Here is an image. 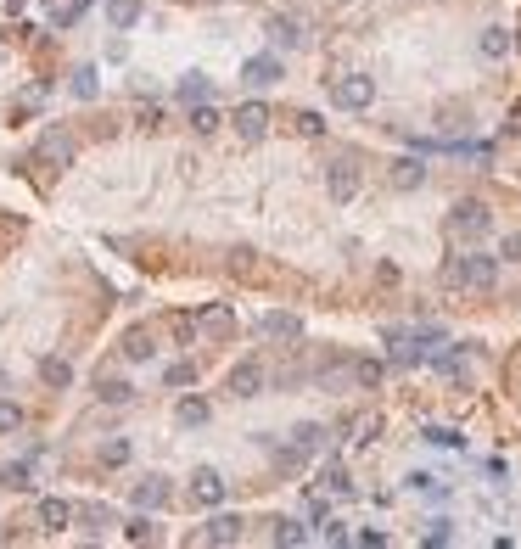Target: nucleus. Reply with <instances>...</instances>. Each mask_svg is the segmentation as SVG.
Returning a JSON list of instances; mask_svg holds the SVG:
<instances>
[{"label":"nucleus","instance_id":"2eb2a0df","mask_svg":"<svg viewBox=\"0 0 521 549\" xmlns=\"http://www.w3.org/2000/svg\"><path fill=\"white\" fill-rule=\"evenodd\" d=\"M118 353H124L129 365H152V359H157V348H152V331H146V325H129L124 337H118Z\"/></svg>","mask_w":521,"mask_h":549},{"label":"nucleus","instance_id":"f8f14e48","mask_svg":"<svg viewBox=\"0 0 521 549\" xmlns=\"http://www.w3.org/2000/svg\"><path fill=\"white\" fill-rule=\"evenodd\" d=\"M258 337L264 342H297L303 337V320L286 314V309H269V314H258Z\"/></svg>","mask_w":521,"mask_h":549},{"label":"nucleus","instance_id":"4c0bfd02","mask_svg":"<svg viewBox=\"0 0 521 549\" xmlns=\"http://www.w3.org/2000/svg\"><path fill=\"white\" fill-rule=\"evenodd\" d=\"M320 527H325V533H320L325 544H353V533H348V527H342V521H331V516H325Z\"/></svg>","mask_w":521,"mask_h":549},{"label":"nucleus","instance_id":"58836bf2","mask_svg":"<svg viewBox=\"0 0 521 549\" xmlns=\"http://www.w3.org/2000/svg\"><path fill=\"white\" fill-rule=\"evenodd\" d=\"M499 258H505V264H521V236H505V241H499Z\"/></svg>","mask_w":521,"mask_h":549},{"label":"nucleus","instance_id":"a211bd4d","mask_svg":"<svg viewBox=\"0 0 521 549\" xmlns=\"http://www.w3.org/2000/svg\"><path fill=\"white\" fill-rule=\"evenodd\" d=\"M96 460L107 465V471H124V465L135 460V437H101V443H96Z\"/></svg>","mask_w":521,"mask_h":549},{"label":"nucleus","instance_id":"5701e85b","mask_svg":"<svg viewBox=\"0 0 521 549\" xmlns=\"http://www.w3.org/2000/svg\"><path fill=\"white\" fill-rule=\"evenodd\" d=\"M96 398L107 409H124V404H135V381H124V376H101L96 381Z\"/></svg>","mask_w":521,"mask_h":549},{"label":"nucleus","instance_id":"c85d7f7f","mask_svg":"<svg viewBox=\"0 0 521 549\" xmlns=\"http://www.w3.org/2000/svg\"><path fill=\"white\" fill-rule=\"evenodd\" d=\"M269 527H275V533H269V538H275V544H281V549H303V544H309V527H303V521H292V516L269 521Z\"/></svg>","mask_w":521,"mask_h":549},{"label":"nucleus","instance_id":"f257e3e1","mask_svg":"<svg viewBox=\"0 0 521 549\" xmlns=\"http://www.w3.org/2000/svg\"><path fill=\"white\" fill-rule=\"evenodd\" d=\"M443 281L449 286H471V292H493L499 281V253H460L443 264Z\"/></svg>","mask_w":521,"mask_h":549},{"label":"nucleus","instance_id":"cd10ccee","mask_svg":"<svg viewBox=\"0 0 521 549\" xmlns=\"http://www.w3.org/2000/svg\"><path fill=\"white\" fill-rule=\"evenodd\" d=\"M0 488L29 493V488H34V465H29V460H6V465H0Z\"/></svg>","mask_w":521,"mask_h":549},{"label":"nucleus","instance_id":"aec40b11","mask_svg":"<svg viewBox=\"0 0 521 549\" xmlns=\"http://www.w3.org/2000/svg\"><path fill=\"white\" fill-rule=\"evenodd\" d=\"M141 12H146V0H107V29L129 34L135 23H141Z\"/></svg>","mask_w":521,"mask_h":549},{"label":"nucleus","instance_id":"39448f33","mask_svg":"<svg viewBox=\"0 0 521 549\" xmlns=\"http://www.w3.org/2000/svg\"><path fill=\"white\" fill-rule=\"evenodd\" d=\"M449 230H454V236H465V241L488 236V230H493V213H488V202H477V197H460V202H454V213H449Z\"/></svg>","mask_w":521,"mask_h":549},{"label":"nucleus","instance_id":"473e14b6","mask_svg":"<svg viewBox=\"0 0 521 549\" xmlns=\"http://www.w3.org/2000/svg\"><path fill=\"white\" fill-rule=\"evenodd\" d=\"M426 443H437V449H465V437L454 432V426H426Z\"/></svg>","mask_w":521,"mask_h":549},{"label":"nucleus","instance_id":"ddd939ff","mask_svg":"<svg viewBox=\"0 0 521 549\" xmlns=\"http://www.w3.org/2000/svg\"><path fill=\"white\" fill-rule=\"evenodd\" d=\"M197 331L202 337H236V309L230 303H202V314H197Z\"/></svg>","mask_w":521,"mask_h":549},{"label":"nucleus","instance_id":"423d86ee","mask_svg":"<svg viewBox=\"0 0 521 549\" xmlns=\"http://www.w3.org/2000/svg\"><path fill=\"white\" fill-rule=\"evenodd\" d=\"M281 79H286L281 51H258V57L241 62V85H247V90H269V85H281Z\"/></svg>","mask_w":521,"mask_h":549},{"label":"nucleus","instance_id":"72a5a7b5","mask_svg":"<svg viewBox=\"0 0 521 549\" xmlns=\"http://www.w3.org/2000/svg\"><path fill=\"white\" fill-rule=\"evenodd\" d=\"M353 381H359V387H376V381H381V359H353Z\"/></svg>","mask_w":521,"mask_h":549},{"label":"nucleus","instance_id":"f03ea898","mask_svg":"<svg viewBox=\"0 0 521 549\" xmlns=\"http://www.w3.org/2000/svg\"><path fill=\"white\" fill-rule=\"evenodd\" d=\"M185 499H191V505H202V510H219L230 499L225 471H219V465H197V471H191V482H185Z\"/></svg>","mask_w":521,"mask_h":549},{"label":"nucleus","instance_id":"393cba45","mask_svg":"<svg viewBox=\"0 0 521 549\" xmlns=\"http://www.w3.org/2000/svg\"><path fill=\"white\" fill-rule=\"evenodd\" d=\"M426 185V163L421 157H398L393 163V191H421Z\"/></svg>","mask_w":521,"mask_h":549},{"label":"nucleus","instance_id":"20e7f679","mask_svg":"<svg viewBox=\"0 0 521 549\" xmlns=\"http://www.w3.org/2000/svg\"><path fill=\"white\" fill-rule=\"evenodd\" d=\"M129 505H135V510L174 505V477H163V471H141V477L129 482Z\"/></svg>","mask_w":521,"mask_h":549},{"label":"nucleus","instance_id":"f704fd0d","mask_svg":"<svg viewBox=\"0 0 521 549\" xmlns=\"http://www.w3.org/2000/svg\"><path fill=\"white\" fill-rule=\"evenodd\" d=\"M426 544H454V521H449V516L426 521Z\"/></svg>","mask_w":521,"mask_h":549},{"label":"nucleus","instance_id":"7ed1b4c3","mask_svg":"<svg viewBox=\"0 0 521 549\" xmlns=\"http://www.w3.org/2000/svg\"><path fill=\"white\" fill-rule=\"evenodd\" d=\"M331 101H337L342 113H370L376 79H370V73H342V79H331Z\"/></svg>","mask_w":521,"mask_h":549},{"label":"nucleus","instance_id":"2f4dec72","mask_svg":"<svg viewBox=\"0 0 521 549\" xmlns=\"http://www.w3.org/2000/svg\"><path fill=\"white\" fill-rule=\"evenodd\" d=\"M23 421H29V415H23V404H17V398H6V393H0V437L23 432Z\"/></svg>","mask_w":521,"mask_h":549},{"label":"nucleus","instance_id":"ea45409f","mask_svg":"<svg viewBox=\"0 0 521 549\" xmlns=\"http://www.w3.org/2000/svg\"><path fill=\"white\" fill-rule=\"evenodd\" d=\"M393 365L409 370V365H421V348H393Z\"/></svg>","mask_w":521,"mask_h":549},{"label":"nucleus","instance_id":"dca6fc26","mask_svg":"<svg viewBox=\"0 0 521 549\" xmlns=\"http://www.w3.org/2000/svg\"><path fill=\"white\" fill-rule=\"evenodd\" d=\"M73 527V505L57 499V493H45L40 499V533H68Z\"/></svg>","mask_w":521,"mask_h":549},{"label":"nucleus","instance_id":"1a4fd4ad","mask_svg":"<svg viewBox=\"0 0 521 549\" xmlns=\"http://www.w3.org/2000/svg\"><path fill=\"white\" fill-rule=\"evenodd\" d=\"M264 381H269V376H264V365H258V359H241V365H230L225 393L247 404V398H258V393H264Z\"/></svg>","mask_w":521,"mask_h":549},{"label":"nucleus","instance_id":"c756f323","mask_svg":"<svg viewBox=\"0 0 521 549\" xmlns=\"http://www.w3.org/2000/svg\"><path fill=\"white\" fill-rule=\"evenodd\" d=\"M40 381L51 387V393H68V387H73V365H68V359H40Z\"/></svg>","mask_w":521,"mask_h":549},{"label":"nucleus","instance_id":"b1692460","mask_svg":"<svg viewBox=\"0 0 521 549\" xmlns=\"http://www.w3.org/2000/svg\"><path fill=\"white\" fill-rule=\"evenodd\" d=\"M185 124H191V135H219V124H225V118H219V107H213V101H191V107H185Z\"/></svg>","mask_w":521,"mask_h":549},{"label":"nucleus","instance_id":"c9c22d12","mask_svg":"<svg viewBox=\"0 0 521 549\" xmlns=\"http://www.w3.org/2000/svg\"><path fill=\"white\" fill-rule=\"evenodd\" d=\"M325 488L337 493V499H348V493H353V482H348V471H342V465H325Z\"/></svg>","mask_w":521,"mask_h":549},{"label":"nucleus","instance_id":"7c9ffc66","mask_svg":"<svg viewBox=\"0 0 521 549\" xmlns=\"http://www.w3.org/2000/svg\"><path fill=\"white\" fill-rule=\"evenodd\" d=\"M163 387H169V393L197 387V365H191V359H169V365H163Z\"/></svg>","mask_w":521,"mask_h":549},{"label":"nucleus","instance_id":"9b49d317","mask_svg":"<svg viewBox=\"0 0 521 549\" xmlns=\"http://www.w3.org/2000/svg\"><path fill=\"white\" fill-rule=\"evenodd\" d=\"M73 521L85 527V538H101V533H113L118 527V510L101 505V499H85V505H73Z\"/></svg>","mask_w":521,"mask_h":549},{"label":"nucleus","instance_id":"bb28decb","mask_svg":"<svg viewBox=\"0 0 521 549\" xmlns=\"http://www.w3.org/2000/svg\"><path fill=\"white\" fill-rule=\"evenodd\" d=\"M68 96H73V101H96V96H101V73L90 68V62L68 73Z\"/></svg>","mask_w":521,"mask_h":549},{"label":"nucleus","instance_id":"4468645a","mask_svg":"<svg viewBox=\"0 0 521 549\" xmlns=\"http://www.w3.org/2000/svg\"><path fill=\"white\" fill-rule=\"evenodd\" d=\"M241 538V516H230V510H213L208 521H202L197 544H236Z\"/></svg>","mask_w":521,"mask_h":549},{"label":"nucleus","instance_id":"e433bc0d","mask_svg":"<svg viewBox=\"0 0 521 549\" xmlns=\"http://www.w3.org/2000/svg\"><path fill=\"white\" fill-rule=\"evenodd\" d=\"M297 135L320 141V135H325V118H320V113H297Z\"/></svg>","mask_w":521,"mask_h":549},{"label":"nucleus","instance_id":"f3484780","mask_svg":"<svg viewBox=\"0 0 521 549\" xmlns=\"http://www.w3.org/2000/svg\"><path fill=\"white\" fill-rule=\"evenodd\" d=\"M264 34H269V45H275V51H297V45H303V29H297V17H264Z\"/></svg>","mask_w":521,"mask_h":549},{"label":"nucleus","instance_id":"79ce46f5","mask_svg":"<svg viewBox=\"0 0 521 549\" xmlns=\"http://www.w3.org/2000/svg\"><path fill=\"white\" fill-rule=\"evenodd\" d=\"M6 387H12V376H6V365H0V393H6Z\"/></svg>","mask_w":521,"mask_h":549},{"label":"nucleus","instance_id":"6ab92c4d","mask_svg":"<svg viewBox=\"0 0 521 549\" xmlns=\"http://www.w3.org/2000/svg\"><path fill=\"white\" fill-rule=\"evenodd\" d=\"M118 533H124V544H157V521H152V510H135V516H124L118 521Z\"/></svg>","mask_w":521,"mask_h":549},{"label":"nucleus","instance_id":"4be33fe9","mask_svg":"<svg viewBox=\"0 0 521 549\" xmlns=\"http://www.w3.org/2000/svg\"><path fill=\"white\" fill-rule=\"evenodd\" d=\"M477 57H482V62H505V57H510V29L488 23V29L477 34Z\"/></svg>","mask_w":521,"mask_h":549},{"label":"nucleus","instance_id":"412c9836","mask_svg":"<svg viewBox=\"0 0 521 549\" xmlns=\"http://www.w3.org/2000/svg\"><path fill=\"white\" fill-rule=\"evenodd\" d=\"M174 101H180V107H191V101H213V79L208 73H180V85H174Z\"/></svg>","mask_w":521,"mask_h":549},{"label":"nucleus","instance_id":"0eeeda50","mask_svg":"<svg viewBox=\"0 0 521 549\" xmlns=\"http://www.w3.org/2000/svg\"><path fill=\"white\" fill-rule=\"evenodd\" d=\"M359 185H365V174H359L353 157H337V163L325 169V191H331V202H353L359 197Z\"/></svg>","mask_w":521,"mask_h":549},{"label":"nucleus","instance_id":"6e6552de","mask_svg":"<svg viewBox=\"0 0 521 549\" xmlns=\"http://www.w3.org/2000/svg\"><path fill=\"white\" fill-rule=\"evenodd\" d=\"M230 124H236V135L247 146H258L269 135V101H241L236 113H230Z\"/></svg>","mask_w":521,"mask_h":549},{"label":"nucleus","instance_id":"9d476101","mask_svg":"<svg viewBox=\"0 0 521 549\" xmlns=\"http://www.w3.org/2000/svg\"><path fill=\"white\" fill-rule=\"evenodd\" d=\"M213 421V404L202 393H191V387H180V398H174V426H185V432H197V426Z\"/></svg>","mask_w":521,"mask_h":549},{"label":"nucleus","instance_id":"a19ab883","mask_svg":"<svg viewBox=\"0 0 521 549\" xmlns=\"http://www.w3.org/2000/svg\"><path fill=\"white\" fill-rule=\"evenodd\" d=\"M359 544H365V549H381V544H387V533H376V527H365V533H359Z\"/></svg>","mask_w":521,"mask_h":549},{"label":"nucleus","instance_id":"a878e982","mask_svg":"<svg viewBox=\"0 0 521 549\" xmlns=\"http://www.w3.org/2000/svg\"><path fill=\"white\" fill-rule=\"evenodd\" d=\"M292 449L303 454V460H309V454H320L325 449V426L320 421H297L292 426Z\"/></svg>","mask_w":521,"mask_h":549}]
</instances>
